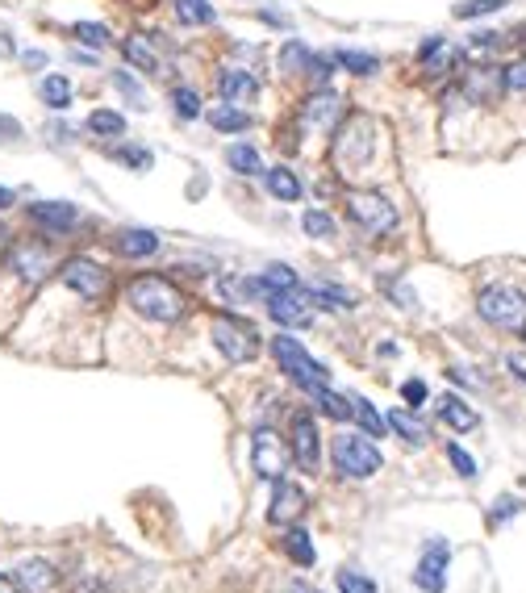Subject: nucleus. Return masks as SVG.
I'll return each instance as SVG.
<instances>
[{
	"label": "nucleus",
	"instance_id": "1",
	"mask_svg": "<svg viewBox=\"0 0 526 593\" xmlns=\"http://www.w3.org/2000/svg\"><path fill=\"white\" fill-rule=\"evenodd\" d=\"M130 305H134V314L147 318V322H180L188 310L184 293L163 276H134L130 280Z\"/></svg>",
	"mask_w": 526,
	"mask_h": 593
},
{
	"label": "nucleus",
	"instance_id": "2",
	"mask_svg": "<svg viewBox=\"0 0 526 593\" xmlns=\"http://www.w3.org/2000/svg\"><path fill=\"white\" fill-rule=\"evenodd\" d=\"M272 355H276L280 372H289L309 397H318L322 389H330V372H326L293 335H276V339H272Z\"/></svg>",
	"mask_w": 526,
	"mask_h": 593
},
{
	"label": "nucleus",
	"instance_id": "3",
	"mask_svg": "<svg viewBox=\"0 0 526 593\" xmlns=\"http://www.w3.org/2000/svg\"><path fill=\"white\" fill-rule=\"evenodd\" d=\"M476 314L497 330H526V297L510 284H493L476 297Z\"/></svg>",
	"mask_w": 526,
	"mask_h": 593
},
{
	"label": "nucleus",
	"instance_id": "4",
	"mask_svg": "<svg viewBox=\"0 0 526 593\" xmlns=\"http://www.w3.org/2000/svg\"><path fill=\"white\" fill-rule=\"evenodd\" d=\"M330 456H334V468L343 472V477H355V481H364V477H376L380 464H385V456H380V447L364 435H339L330 447Z\"/></svg>",
	"mask_w": 526,
	"mask_h": 593
},
{
	"label": "nucleus",
	"instance_id": "5",
	"mask_svg": "<svg viewBox=\"0 0 526 593\" xmlns=\"http://www.w3.org/2000/svg\"><path fill=\"white\" fill-rule=\"evenodd\" d=\"M347 213H351V222L376 234V239H385V234L397 230V205L389 197H380V193H351L347 197Z\"/></svg>",
	"mask_w": 526,
	"mask_h": 593
},
{
	"label": "nucleus",
	"instance_id": "6",
	"mask_svg": "<svg viewBox=\"0 0 526 593\" xmlns=\"http://www.w3.org/2000/svg\"><path fill=\"white\" fill-rule=\"evenodd\" d=\"M251 464H255V477L259 481H284V472H289L293 464V452L280 443V435L272 431V426H263V431H255L251 439Z\"/></svg>",
	"mask_w": 526,
	"mask_h": 593
},
{
	"label": "nucleus",
	"instance_id": "7",
	"mask_svg": "<svg viewBox=\"0 0 526 593\" xmlns=\"http://www.w3.org/2000/svg\"><path fill=\"white\" fill-rule=\"evenodd\" d=\"M213 343H218V351L226 355L230 364H251L255 355H259V339H255V330L247 322H238V318H213Z\"/></svg>",
	"mask_w": 526,
	"mask_h": 593
},
{
	"label": "nucleus",
	"instance_id": "8",
	"mask_svg": "<svg viewBox=\"0 0 526 593\" xmlns=\"http://www.w3.org/2000/svg\"><path fill=\"white\" fill-rule=\"evenodd\" d=\"M63 284L67 289H76L84 301H97L109 293V268L97 264V259H88V255H76V259H63V268H59Z\"/></svg>",
	"mask_w": 526,
	"mask_h": 593
},
{
	"label": "nucleus",
	"instance_id": "9",
	"mask_svg": "<svg viewBox=\"0 0 526 593\" xmlns=\"http://www.w3.org/2000/svg\"><path fill=\"white\" fill-rule=\"evenodd\" d=\"M268 314L280 326H309V318H314V297H309V289H301V284L268 293Z\"/></svg>",
	"mask_w": 526,
	"mask_h": 593
},
{
	"label": "nucleus",
	"instance_id": "10",
	"mask_svg": "<svg viewBox=\"0 0 526 593\" xmlns=\"http://www.w3.org/2000/svg\"><path fill=\"white\" fill-rule=\"evenodd\" d=\"M9 268L21 276V280H30V284H42L46 276L55 272V255L46 243H17L9 251Z\"/></svg>",
	"mask_w": 526,
	"mask_h": 593
},
{
	"label": "nucleus",
	"instance_id": "11",
	"mask_svg": "<svg viewBox=\"0 0 526 593\" xmlns=\"http://www.w3.org/2000/svg\"><path fill=\"white\" fill-rule=\"evenodd\" d=\"M447 560H451V543L447 539H435L426 548V556L418 560V573H414V585L422 593H443L447 589Z\"/></svg>",
	"mask_w": 526,
	"mask_h": 593
},
{
	"label": "nucleus",
	"instance_id": "12",
	"mask_svg": "<svg viewBox=\"0 0 526 593\" xmlns=\"http://www.w3.org/2000/svg\"><path fill=\"white\" fill-rule=\"evenodd\" d=\"M293 456L305 472H318L322 468V443H318V426L305 410L293 414Z\"/></svg>",
	"mask_w": 526,
	"mask_h": 593
},
{
	"label": "nucleus",
	"instance_id": "13",
	"mask_svg": "<svg viewBox=\"0 0 526 593\" xmlns=\"http://www.w3.org/2000/svg\"><path fill=\"white\" fill-rule=\"evenodd\" d=\"M301 510H305V489L293 485V481H276L268 523L272 527H289V523H297V518H301Z\"/></svg>",
	"mask_w": 526,
	"mask_h": 593
},
{
	"label": "nucleus",
	"instance_id": "14",
	"mask_svg": "<svg viewBox=\"0 0 526 593\" xmlns=\"http://www.w3.org/2000/svg\"><path fill=\"white\" fill-rule=\"evenodd\" d=\"M30 218L42 226V230H51V234H63L80 222V209L71 205V201H34L30 205Z\"/></svg>",
	"mask_w": 526,
	"mask_h": 593
},
{
	"label": "nucleus",
	"instance_id": "15",
	"mask_svg": "<svg viewBox=\"0 0 526 593\" xmlns=\"http://www.w3.org/2000/svg\"><path fill=\"white\" fill-rule=\"evenodd\" d=\"M218 97L226 105H251L259 97V80L251 76V71H243V67H230V71H222V76H218Z\"/></svg>",
	"mask_w": 526,
	"mask_h": 593
},
{
	"label": "nucleus",
	"instance_id": "16",
	"mask_svg": "<svg viewBox=\"0 0 526 593\" xmlns=\"http://www.w3.org/2000/svg\"><path fill=\"white\" fill-rule=\"evenodd\" d=\"M339 113H343V101L334 97L330 88H322V92H314V97L301 105V122H305V126H318V130H334Z\"/></svg>",
	"mask_w": 526,
	"mask_h": 593
},
{
	"label": "nucleus",
	"instance_id": "17",
	"mask_svg": "<svg viewBox=\"0 0 526 593\" xmlns=\"http://www.w3.org/2000/svg\"><path fill=\"white\" fill-rule=\"evenodd\" d=\"M464 88H468L472 101H497L501 88H506V71L501 67H472Z\"/></svg>",
	"mask_w": 526,
	"mask_h": 593
},
{
	"label": "nucleus",
	"instance_id": "18",
	"mask_svg": "<svg viewBox=\"0 0 526 593\" xmlns=\"http://www.w3.org/2000/svg\"><path fill=\"white\" fill-rule=\"evenodd\" d=\"M439 418L451 426V431H476L481 426V414H476L464 397H456V393H443L439 397Z\"/></svg>",
	"mask_w": 526,
	"mask_h": 593
},
{
	"label": "nucleus",
	"instance_id": "19",
	"mask_svg": "<svg viewBox=\"0 0 526 593\" xmlns=\"http://www.w3.org/2000/svg\"><path fill=\"white\" fill-rule=\"evenodd\" d=\"M117 251H122L126 259H147V255L159 251V234L142 230V226H130V230H122V239H117Z\"/></svg>",
	"mask_w": 526,
	"mask_h": 593
},
{
	"label": "nucleus",
	"instance_id": "20",
	"mask_svg": "<svg viewBox=\"0 0 526 593\" xmlns=\"http://www.w3.org/2000/svg\"><path fill=\"white\" fill-rule=\"evenodd\" d=\"M122 55H126L138 71H147V76H159V55H155V46H151L147 34H130V38L122 42Z\"/></svg>",
	"mask_w": 526,
	"mask_h": 593
},
{
	"label": "nucleus",
	"instance_id": "21",
	"mask_svg": "<svg viewBox=\"0 0 526 593\" xmlns=\"http://www.w3.org/2000/svg\"><path fill=\"white\" fill-rule=\"evenodd\" d=\"M209 126L218 130V134H238V130H251V113L243 105H218V109H209Z\"/></svg>",
	"mask_w": 526,
	"mask_h": 593
},
{
	"label": "nucleus",
	"instance_id": "22",
	"mask_svg": "<svg viewBox=\"0 0 526 593\" xmlns=\"http://www.w3.org/2000/svg\"><path fill=\"white\" fill-rule=\"evenodd\" d=\"M389 426H393V431H397L405 443H410V447H422V443L430 439V426H426L414 410H393V414H389Z\"/></svg>",
	"mask_w": 526,
	"mask_h": 593
},
{
	"label": "nucleus",
	"instance_id": "23",
	"mask_svg": "<svg viewBox=\"0 0 526 593\" xmlns=\"http://www.w3.org/2000/svg\"><path fill=\"white\" fill-rule=\"evenodd\" d=\"M263 184H268V193L276 201H301V193H305L297 172H289V168H268L263 172Z\"/></svg>",
	"mask_w": 526,
	"mask_h": 593
},
{
	"label": "nucleus",
	"instance_id": "24",
	"mask_svg": "<svg viewBox=\"0 0 526 593\" xmlns=\"http://www.w3.org/2000/svg\"><path fill=\"white\" fill-rule=\"evenodd\" d=\"M17 581H21V589H26V593H46L55 585V568L46 560H26L17 568Z\"/></svg>",
	"mask_w": 526,
	"mask_h": 593
},
{
	"label": "nucleus",
	"instance_id": "25",
	"mask_svg": "<svg viewBox=\"0 0 526 593\" xmlns=\"http://www.w3.org/2000/svg\"><path fill=\"white\" fill-rule=\"evenodd\" d=\"M418 59H422V67H430V71H447L451 63H456V51L443 42V34H430L422 46H418Z\"/></svg>",
	"mask_w": 526,
	"mask_h": 593
},
{
	"label": "nucleus",
	"instance_id": "26",
	"mask_svg": "<svg viewBox=\"0 0 526 593\" xmlns=\"http://www.w3.org/2000/svg\"><path fill=\"white\" fill-rule=\"evenodd\" d=\"M226 163L238 176H263V159H259V151L251 147V142H234V147L226 151Z\"/></svg>",
	"mask_w": 526,
	"mask_h": 593
},
{
	"label": "nucleus",
	"instance_id": "27",
	"mask_svg": "<svg viewBox=\"0 0 526 593\" xmlns=\"http://www.w3.org/2000/svg\"><path fill=\"white\" fill-rule=\"evenodd\" d=\"M38 92H42V105H46V109H55V113H63V109L71 105V80L59 76V71H55V76H46Z\"/></svg>",
	"mask_w": 526,
	"mask_h": 593
},
{
	"label": "nucleus",
	"instance_id": "28",
	"mask_svg": "<svg viewBox=\"0 0 526 593\" xmlns=\"http://www.w3.org/2000/svg\"><path fill=\"white\" fill-rule=\"evenodd\" d=\"M88 130L97 138H122L126 134V117L113 113V109H92L88 113Z\"/></svg>",
	"mask_w": 526,
	"mask_h": 593
},
{
	"label": "nucleus",
	"instance_id": "29",
	"mask_svg": "<svg viewBox=\"0 0 526 593\" xmlns=\"http://www.w3.org/2000/svg\"><path fill=\"white\" fill-rule=\"evenodd\" d=\"M334 63L347 67L351 76H376V71H380V59H376V55H368V51H351V46L334 51Z\"/></svg>",
	"mask_w": 526,
	"mask_h": 593
},
{
	"label": "nucleus",
	"instance_id": "30",
	"mask_svg": "<svg viewBox=\"0 0 526 593\" xmlns=\"http://www.w3.org/2000/svg\"><path fill=\"white\" fill-rule=\"evenodd\" d=\"M309 297H314V305H322V310H351L355 305V297L347 289H339V284H314Z\"/></svg>",
	"mask_w": 526,
	"mask_h": 593
},
{
	"label": "nucleus",
	"instance_id": "31",
	"mask_svg": "<svg viewBox=\"0 0 526 593\" xmlns=\"http://www.w3.org/2000/svg\"><path fill=\"white\" fill-rule=\"evenodd\" d=\"M176 17L184 21V26H213V5L209 0H176Z\"/></svg>",
	"mask_w": 526,
	"mask_h": 593
},
{
	"label": "nucleus",
	"instance_id": "32",
	"mask_svg": "<svg viewBox=\"0 0 526 593\" xmlns=\"http://www.w3.org/2000/svg\"><path fill=\"white\" fill-rule=\"evenodd\" d=\"M351 406H355L351 414H355V418H360V426H364V431H368V439H380V435H385V426H389V422H385V418H380V414H376V406H372V401H368V397H355V401H351Z\"/></svg>",
	"mask_w": 526,
	"mask_h": 593
},
{
	"label": "nucleus",
	"instance_id": "33",
	"mask_svg": "<svg viewBox=\"0 0 526 593\" xmlns=\"http://www.w3.org/2000/svg\"><path fill=\"white\" fill-rule=\"evenodd\" d=\"M301 230L309 234V239H334V218L326 209H305L301 213Z\"/></svg>",
	"mask_w": 526,
	"mask_h": 593
},
{
	"label": "nucleus",
	"instance_id": "34",
	"mask_svg": "<svg viewBox=\"0 0 526 593\" xmlns=\"http://www.w3.org/2000/svg\"><path fill=\"white\" fill-rule=\"evenodd\" d=\"M284 552H289L301 568H309V564H314L318 560V552H314V543H309V535L297 527V531H289V535H284Z\"/></svg>",
	"mask_w": 526,
	"mask_h": 593
},
{
	"label": "nucleus",
	"instance_id": "35",
	"mask_svg": "<svg viewBox=\"0 0 526 593\" xmlns=\"http://www.w3.org/2000/svg\"><path fill=\"white\" fill-rule=\"evenodd\" d=\"M172 105H176V113L184 117V122H197L201 117V97H197V88H172Z\"/></svg>",
	"mask_w": 526,
	"mask_h": 593
},
{
	"label": "nucleus",
	"instance_id": "36",
	"mask_svg": "<svg viewBox=\"0 0 526 593\" xmlns=\"http://www.w3.org/2000/svg\"><path fill=\"white\" fill-rule=\"evenodd\" d=\"M71 34H76L84 46H92V51H101V46H109V30H105V26H97V21H76V26H71Z\"/></svg>",
	"mask_w": 526,
	"mask_h": 593
},
{
	"label": "nucleus",
	"instance_id": "37",
	"mask_svg": "<svg viewBox=\"0 0 526 593\" xmlns=\"http://www.w3.org/2000/svg\"><path fill=\"white\" fill-rule=\"evenodd\" d=\"M339 593H380V589H376L372 577L355 573V568H343V573H339Z\"/></svg>",
	"mask_w": 526,
	"mask_h": 593
},
{
	"label": "nucleus",
	"instance_id": "38",
	"mask_svg": "<svg viewBox=\"0 0 526 593\" xmlns=\"http://www.w3.org/2000/svg\"><path fill=\"white\" fill-rule=\"evenodd\" d=\"M314 401H318V406H322V414H330V418H339V422H343V418H351V406H347V401H343L339 393H330V389H322V393H318Z\"/></svg>",
	"mask_w": 526,
	"mask_h": 593
},
{
	"label": "nucleus",
	"instance_id": "39",
	"mask_svg": "<svg viewBox=\"0 0 526 593\" xmlns=\"http://www.w3.org/2000/svg\"><path fill=\"white\" fill-rule=\"evenodd\" d=\"M506 0H468V5H456V17L460 21H472V17H485V13H497Z\"/></svg>",
	"mask_w": 526,
	"mask_h": 593
},
{
	"label": "nucleus",
	"instance_id": "40",
	"mask_svg": "<svg viewBox=\"0 0 526 593\" xmlns=\"http://www.w3.org/2000/svg\"><path fill=\"white\" fill-rule=\"evenodd\" d=\"M113 84H117V92H122L126 101H134V109H147V97H142V88L126 76V71H113Z\"/></svg>",
	"mask_w": 526,
	"mask_h": 593
},
{
	"label": "nucleus",
	"instance_id": "41",
	"mask_svg": "<svg viewBox=\"0 0 526 593\" xmlns=\"http://www.w3.org/2000/svg\"><path fill=\"white\" fill-rule=\"evenodd\" d=\"M447 456H451V464H456V472H460V477H476V460L464 452L460 443H451V447H447Z\"/></svg>",
	"mask_w": 526,
	"mask_h": 593
},
{
	"label": "nucleus",
	"instance_id": "42",
	"mask_svg": "<svg viewBox=\"0 0 526 593\" xmlns=\"http://www.w3.org/2000/svg\"><path fill=\"white\" fill-rule=\"evenodd\" d=\"M309 63H314V55H309L301 42H289V46H284V67H301V71H309Z\"/></svg>",
	"mask_w": 526,
	"mask_h": 593
},
{
	"label": "nucleus",
	"instance_id": "43",
	"mask_svg": "<svg viewBox=\"0 0 526 593\" xmlns=\"http://www.w3.org/2000/svg\"><path fill=\"white\" fill-rule=\"evenodd\" d=\"M113 155H117V163H126V168H130V163H134L138 172H147V168H151V151H142V147H130V151H113Z\"/></svg>",
	"mask_w": 526,
	"mask_h": 593
},
{
	"label": "nucleus",
	"instance_id": "44",
	"mask_svg": "<svg viewBox=\"0 0 526 593\" xmlns=\"http://www.w3.org/2000/svg\"><path fill=\"white\" fill-rule=\"evenodd\" d=\"M518 510H522L518 497H497L493 502V523H506V518H514Z\"/></svg>",
	"mask_w": 526,
	"mask_h": 593
},
{
	"label": "nucleus",
	"instance_id": "45",
	"mask_svg": "<svg viewBox=\"0 0 526 593\" xmlns=\"http://www.w3.org/2000/svg\"><path fill=\"white\" fill-rule=\"evenodd\" d=\"M506 88L526 92V59H518V63H510V67H506Z\"/></svg>",
	"mask_w": 526,
	"mask_h": 593
},
{
	"label": "nucleus",
	"instance_id": "46",
	"mask_svg": "<svg viewBox=\"0 0 526 593\" xmlns=\"http://www.w3.org/2000/svg\"><path fill=\"white\" fill-rule=\"evenodd\" d=\"M401 397H405V401H410V406L418 410L422 401H426V385H422V381H405V385H401Z\"/></svg>",
	"mask_w": 526,
	"mask_h": 593
},
{
	"label": "nucleus",
	"instance_id": "47",
	"mask_svg": "<svg viewBox=\"0 0 526 593\" xmlns=\"http://www.w3.org/2000/svg\"><path fill=\"white\" fill-rule=\"evenodd\" d=\"M17 134H21V126L13 122V117L0 113V142H5V138H17Z\"/></svg>",
	"mask_w": 526,
	"mask_h": 593
},
{
	"label": "nucleus",
	"instance_id": "48",
	"mask_svg": "<svg viewBox=\"0 0 526 593\" xmlns=\"http://www.w3.org/2000/svg\"><path fill=\"white\" fill-rule=\"evenodd\" d=\"M510 368H514V376H522V381H526V351H514L510 355Z\"/></svg>",
	"mask_w": 526,
	"mask_h": 593
},
{
	"label": "nucleus",
	"instance_id": "49",
	"mask_svg": "<svg viewBox=\"0 0 526 593\" xmlns=\"http://www.w3.org/2000/svg\"><path fill=\"white\" fill-rule=\"evenodd\" d=\"M42 63H46L42 51H26V67H42Z\"/></svg>",
	"mask_w": 526,
	"mask_h": 593
},
{
	"label": "nucleus",
	"instance_id": "50",
	"mask_svg": "<svg viewBox=\"0 0 526 593\" xmlns=\"http://www.w3.org/2000/svg\"><path fill=\"white\" fill-rule=\"evenodd\" d=\"M289 593H318V589H314V585H305V581H293Z\"/></svg>",
	"mask_w": 526,
	"mask_h": 593
},
{
	"label": "nucleus",
	"instance_id": "51",
	"mask_svg": "<svg viewBox=\"0 0 526 593\" xmlns=\"http://www.w3.org/2000/svg\"><path fill=\"white\" fill-rule=\"evenodd\" d=\"M0 593H17V585H13L5 573H0Z\"/></svg>",
	"mask_w": 526,
	"mask_h": 593
},
{
	"label": "nucleus",
	"instance_id": "52",
	"mask_svg": "<svg viewBox=\"0 0 526 593\" xmlns=\"http://www.w3.org/2000/svg\"><path fill=\"white\" fill-rule=\"evenodd\" d=\"M5 247H9V230H5V226H0V251H5Z\"/></svg>",
	"mask_w": 526,
	"mask_h": 593
}]
</instances>
